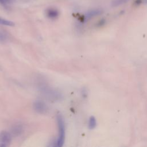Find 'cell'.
Wrapping results in <instances>:
<instances>
[{
    "label": "cell",
    "mask_w": 147,
    "mask_h": 147,
    "mask_svg": "<svg viewBox=\"0 0 147 147\" xmlns=\"http://www.w3.org/2000/svg\"><path fill=\"white\" fill-rule=\"evenodd\" d=\"M56 119L59 128V137L56 142V146L61 147L63 145L65 141V123L63 117L61 114H58L57 115Z\"/></svg>",
    "instance_id": "6da1fadb"
},
{
    "label": "cell",
    "mask_w": 147,
    "mask_h": 147,
    "mask_svg": "<svg viewBox=\"0 0 147 147\" xmlns=\"http://www.w3.org/2000/svg\"><path fill=\"white\" fill-rule=\"evenodd\" d=\"M33 108L37 113L41 114L47 113L48 110V108L46 103L41 100H37L34 102Z\"/></svg>",
    "instance_id": "7a4b0ae2"
},
{
    "label": "cell",
    "mask_w": 147,
    "mask_h": 147,
    "mask_svg": "<svg viewBox=\"0 0 147 147\" xmlns=\"http://www.w3.org/2000/svg\"><path fill=\"white\" fill-rule=\"evenodd\" d=\"M11 140V133L6 131H2L0 133V146H7L10 145Z\"/></svg>",
    "instance_id": "3957f363"
},
{
    "label": "cell",
    "mask_w": 147,
    "mask_h": 147,
    "mask_svg": "<svg viewBox=\"0 0 147 147\" xmlns=\"http://www.w3.org/2000/svg\"><path fill=\"white\" fill-rule=\"evenodd\" d=\"M47 15L50 18H55L58 16L59 11L55 9L50 8L47 10Z\"/></svg>",
    "instance_id": "277c9868"
},
{
    "label": "cell",
    "mask_w": 147,
    "mask_h": 147,
    "mask_svg": "<svg viewBox=\"0 0 147 147\" xmlns=\"http://www.w3.org/2000/svg\"><path fill=\"white\" fill-rule=\"evenodd\" d=\"M22 129L23 128L21 125H15L12 127L11 130V134H13L14 136H18L22 133Z\"/></svg>",
    "instance_id": "5b68a950"
},
{
    "label": "cell",
    "mask_w": 147,
    "mask_h": 147,
    "mask_svg": "<svg viewBox=\"0 0 147 147\" xmlns=\"http://www.w3.org/2000/svg\"><path fill=\"white\" fill-rule=\"evenodd\" d=\"M9 40V36L7 34L2 30H0V41L2 42H6Z\"/></svg>",
    "instance_id": "8992f818"
},
{
    "label": "cell",
    "mask_w": 147,
    "mask_h": 147,
    "mask_svg": "<svg viewBox=\"0 0 147 147\" xmlns=\"http://www.w3.org/2000/svg\"><path fill=\"white\" fill-rule=\"evenodd\" d=\"M0 24L9 26H13L14 25V23L13 21L4 19L1 17H0Z\"/></svg>",
    "instance_id": "52a82bcc"
},
{
    "label": "cell",
    "mask_w": 147,
    "mask_h": 147,
    "mask_svg": "<svg viewBox=\"0 0 147 147\" xmlns=\"http://www.w3.org/2000/svg\"><path fill=\"white\" fill-rule=\"evenodd\" d=\"M96 125V121L94 117H91L89 119V122H88V127L90 129H93L95 127Z\"/></svg>",
    "instance_id": "ba28073f"
},
{
    "label": "cell",
    "mask_w": 147,
    "mask_h": 147,
    "mask_svg": "<svg viewBox=\"0 0 147 147\" xmlns=\"http://www.w3.org/2000/svg\"><path fill=\"white\" fill-rule=\"evenodd\" d=\"M100 13V11L98 10H92V11H89L87 14H86V18L88 19L92 17H94L95 16H96L98 14H99V13Z\"/></svg>",
    "instance_id": "9c48e42d"
},
{
    "label": "cell",
    "mask_w": 147,
    "mask_h": 147,
    "mask_svg": "<svg viewBox=\"0 0 147 147\" xmlns=\"http://www.w3.org/2000/svg\"><path fill=\"white\" fill-rule=\"evenodd\" d=\"M127 1L129 0H113L112 2V6H117L124 3H126Z\"/></svg>",
    "instance_id": "30bf717a"
},
{
    "label": "cell",
    "mask_w": 147,
    "mask_h": 147,
    "mask_svg": "<svg viewBox=\"0 0 147 147\" xmlns=\"http://www.w3.org/2000/svg\"><path fill=\"white\" fill-rule=\"evenodd\" d=\"M13 1L14 0H0V2L2 3H10Z\"/></svg>",
    "instance_id": "8fae6325"
},
{
    "label": "cell",
    "mask_w": 147,
    "mask_h": 147,
    "mask_svg": "<svg viewBox=\"0 0 147 147\" xmlns=\"http://www.w3.org/2000/svg\"><path fill=\"white\" fill-rule=\"evenodd\" d=\"M145 2L147 3V0H145Z\"/></svg>",
    "instance_id": "7c38bea8"
}]
</instances>
